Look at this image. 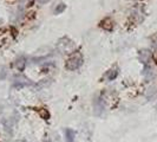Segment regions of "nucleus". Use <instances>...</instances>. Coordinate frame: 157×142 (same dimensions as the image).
<instances>
[{"mask_svg": "<svg viewBox=\"0 0 157 142\" xmlns=\"http://www.w3.org/2000/svg\"><path fill=\"white\" fill-rule=\"evenodd\" d=\"M83 62H84V59H83V56H82V53H79V52H77V53H75V55H72L67 59V62H66V69L67 70H77V69H79L80 66H82V64H83Z\"/></svg>", "mask_w": 157, "mask_h": 142, "instance_id": "obj_1", "label": "nucleus"}, {"mask_svg": "<svg viewBox=\"0 0 157 142\" xmlns=\"http://www.w3.org/2000/svg\"><path fill=\"white\" fill-rule=\"evenodd\" d=\"M75 136H76L75 130H72L70 128L65 129V140H66V142H75Z\"/></svg>", "mask_w": 157, "mask_h": 142, "instance_id": "obj_2", "label": "nucleus"}, {"mask_svg": "<svg viewBox=\"0 0 157 142\" xmlns=\"http://www.w3.org/2000/svg\"><path fill=\"white\" fill-rule=\"evenodd\" d=\"M117 75H118L117 70H110L106 73V78H108V81H113V79L117 77Z\"/></svg>", "mask_w": 157, "mask_h": 142, "instance_id": "obj_3", "label": "nucleus"}, {"mask_svg": "<svg viewBox=\"0 0 157 142\" xmlns=\"http://www.w3.org/2000/svg\"><path fill=\"white\" fill-rule=\"evenodd\" d=\"M17 68H18V70H24V68H25V65H26V62H25V59H24V57H20L18 61H17Z\"/></svg>", "mask_w": 157, "mask_h": 142, "instance_id": "obj_4", "label": "nucleus"}, {"mask_svg": "<svg viewBox=\"0 0 157 142\" xmlns=\"http://www.w3.org/2000/svg\"><path fill=\"white\" fill-rule=\"evenodd\" d=\"M65 8H66V5H65V4H59V5H57V7L55 8V14H60L63 11H65Z\"/></svg>", "mask_w": 157, "mask_h": 142, "instance_id": "obj_5", "label": "nucleus"}, {"mask_svg": "<svg viewBox=\"0 0 157 142\" xmlns=\"http://www.w3.org/2000/svg\"><path fill=\"white\" fill-rule=\"evenodd\" d=\"M47 1H48V0H38V2L41 4V5H43V4H45V2H47Z\"/></svg>", "mask_w": 157, "mask_h": 142, "instance_id": "obj_6", "label": "nucleus"}]
</instances>
